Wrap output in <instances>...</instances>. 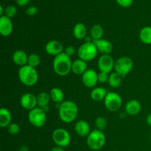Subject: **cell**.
<instances>
[{
	"label": "cell",
	"instance_id": "60d3db41",
	"mask_svg": "<svg viewBox=\"0 0 151 151\" xmlns=\"http://www.w3.org/2000/svg\"><path fill=\"white\" fill-rule=\"evenodd\" d=\"M150 142H151V133H150Z\"/></svg>",
	"mask_w": 151,
	"mask_h": 151
},
{
	"label": "cell",
	"instance_id": "52a82bcc",
	"mask_svg": "<svg viewBox=\"0 0 151 151\" xmlns=\"http://www.w3.org/2000/svg\"><path fill=\"white\" fill-rule=\"evenodd\" d=\"M134 66V62L132 59L127 56H123L115 61V72L119 74L122 78H125L128 74L131 72Z\"/></svg>",
	"mask_w": 151,
	"mask_h": 151
},
{
	"label": "cell",
	"instance_id": "1f68e13d",
	"mask_svg": "<svg viewBox=\"0 0 151 151\" xmlns=\"http://www.w3.org/2000/svg\"><path fill=\"white\" fill-rule=\"evenodd\" d=\"M116 1L119 6L127 8L132 5L134 0H116Z\"/></svg>",
	"mask_w": 151,
	"mask_h": 151
},
{
	"label": "cell",
	"instance_id": "d6986e66",
	"mask_svg": "<svg viewBox=\"0 0 151 151\" xmlns=\"http://www.w3.org/2000/svg\"><path fill=\"white\" fill-rule=\"evenodd\" d=\"M86 62L78 58L72 62V72L75 75H83L87 70Z\"/></svg>",
	"mask_w": 151,
	"mask_h": 151
},
{
	"label": "cell",
	"instance_id": "7c38bea8",
	"mask_svg": "<svg viewBox=\"0 0 151 151\" xmlns=\"http://www.w3.org/2000/svg\"><path fill=\"white\" fill-rule=\"evenodd\" d=\"M20 104L23 109L31 111L38 106L37 97L32 93H25L20 98Z\"/></svg>",
	"mask_w": 151,
	"mask_h": 151
},
{
	"label": "cell",
	"instance_id": "484cf974",
	"mask_svg": "<svg viewBox=\"0 0 151 151\" xmlns=\"http://www.w3.org/2000/svg\"><path fill=\"white\" fill-rule=\"evenodd\" d=\"M103 34H104V30H103V27L100 26V24L93 25L90 29V35L92 41L102 39Z\"/></svg>",
	"mask_w": 151,
	"mask_h": 151
},
{
	"label": "cell",
	"instance_id": "6da1fadb",
	"mask_svg": "<svg viewBox=\"0 0 151 151\" xmlns=\"http://www.w3.org/2000/svg\"><path fill=\"white\" fill-rule=\"evenodd\" d=\"M59 117L65 123L73 122L78 115V108L76 103L70 100H65L59 106Z\"/></svg>",
	"mask_w": 151,
	"mask_h": 151
},
{
	"label": "cell",
	"instance_id": "8fae6325",
	"mask_svg": "<svg viewBox=\"0 0 151 151\" xmlns=\"http://www.w3.org/2000/svg\"><path fill=\"white\" fill-rule=\"evenodd\" d=\"M82 82L87 88H94L98 83V74L94 69H87L82 75Z\"/></svg>",
	"mask_w": 151,
	"mask_h": 151
},
{
	"label": "cell",
	"instance_id": "f546056e",
	"mask_svg": "<svg viewBox=\"0 0 151 151\" xmlns=\"http://www.w3.org/2000/svg\"><path fill=\"white\" fill-rule=\"evenodd\" d=\"M16 13H17V8L14 5L7 6L4 10V16L10 18V19L14 17Z\"/></svg>",
	"mask_w": 151,
	"mask_h": 151
},
{
	"label": "cell",
	"instance_id": "8992f818",
	"mask_svg": "<svg viewBox=\"0 0 151 151\" xmlns=\"http://www.w3.org/2000/svg\"><path fill=\"white\" fill-rule=\"evenodd\" d=\"M28 120L35 128H42L47 122L46 111L40 107L35 108L28 113Z\"/></svg>",
	"mask_w": 151,
	"mask_h": 151
},
{
	"label": "cell",
	"instance_id": "603a6c76",
	"mask_svg": "<svg viewBox=\"0 0 151 151\" xmlns=\"http://www.w3.org/2000/svg\"><path fill=\"white\" fill-rule=\"evenodd\" d=\"M50 97H51V100L56 103H62L64 101V94L63 91H62L60 88L55 87V88H52L50 91Z\"/></svg>",
	"mask_w": 151,
	"mask_h": 151
},
{
	"label": "cell",
	"instance_id": "ab89813d",
	"mask_svg": "<svg viewBox=\"0 0 151 151\" xmlns=\"http://www.w3.org/2000/svg\"><path fill=\"white\" fill-rule=\"evenodd\" d=\"M3 12H4V10H3V7L2 6H0V15L1 16H3Z\"/></svg>",
	"mask_w": 151,
	"mask_h": 151
},
{
	"label": "cell",
	"instance_id": "cb8c5ba5",
	"mask_svg": "<svg viewBox=\"0 0 151 151\" xmlns=\"http://www.w3.org/2000/svg\"><path fill=\"white\" fill-rule=\"evenodd\" d=\"M139 39L143 44H151V27H144L139 32Z\"/></svg>",
	"mask_w": 151,
	"mask_h": 151
},
{
	"label": "cell",
	"instance_id": "e0dca14e",
	"mask_svg": "<svg viewBox=\"0 0 151 151\" xmlns=\"http://www.w3.org/2000/svg\"><path fill=\"white\" fill-rule=\"evenodd\" d=\"M125 112L128 115L135 116L138 114L142 109L141 103L137 100H131L125 105Z\"/></svg>",
	"mask_w": 151,
	"mask_h": 151
},
{
	"label": "cell",
	"instance_id": "d4e9b609",
	"mask_svg": "<svg viewBox=\"0 0 151 151\" xmlns=\"http://www.w3.org/2000/svg\"><path fill=\"white\" fill-rule=\"evenodd\" d=\"M50 100H51V97H50V94L49 93L41 92L37 96V104H38V107L44 109V108L47 107L50 103Z\"/></svg>",
	"mask_w": 151,
	"mask_h": 151
},
{
	"label": "cell",
	"instance_id": "44dd1931",
	"mask_svg": "<svg viewBox=\"0 0 151 151\" xmlns=\"http://www.w3.org/2000/svg\"><path fill=\"white\" fill-rule=\"evenodd\" d=\"M12 121V114L8 109L1 108L0 109V126L1 128L7 127Z\"/></svg>",
	"mask_w": 151,
	"mask_h": 151
},
{
	"label": "cell",
	"instance_id": "9c48e42d",
	"mask_svg": "<svg viewBox=\"0 0 151 151\" xmlns=\"http://www.w3.org/2000/svg\"><path fill=\"white\" fill-rule=\"evenodd\" d=\"M52 140L58 146L66 147L71 142V136L69 133L64 128H57L52 133Z\"/></svg>",
	"mask_w": 151,
	"mask_h": 151
},
{
	"label": "cell",
	"instance_id": "f35d334b",
	"mask_svg": "<svg viewBox=\"0 0 151 151\" xmlns=\"http://www.w3.org/2000/svg\"><path fill=\"white\" fill-rule=\"evenodd\" d=\"M20 151H29L27 146H22L20 148Z\"/></svg>",
	"mask_w": 151,
	"mask_h": 151
},
{
	"label": "cell",
	"instance_id": "4316f807",
	"mask_svg": "<svg viewBox=\"0 0 151 151\" xmlns=\"http://www.w3.org/2000/svg\"><path fill=\"white\" fill-rule=\"evenodd\" d=\"M109 86L112 88H117L121 85L122 83V77L117 74L116 72H112L109 75Z\"/></svg>",
	"mask_w": 151,
	"mask_h": 151
},
{
	"label": "cell",
	"instance_id": "d590c367",
	"mask_svg": "<svg viewBox=\"0 0 151 151\" xmlns=\"http://www.w3.org/2000/svg\"><path fill=\"white\" fill-rule=\"evenodd\" d=\"M16 2L20 7H24L29 2V0H16Z\"/></svg>",
	"mask_w": 151,
	"mask_h": 151
},
{
	"label": "cell",
	"instance_id": "2e32d148",
	"mask_svg": "<svg viewBox=\"0 0 151 151\" xmlns=\"http://www.w3.org/2000/svg\"><path fill=\"white\" fill-rule=\"evenodd\" d=\"M75 132L81 137H87L90 134V125L86 121L79 120L75 123Z\"/></svg>",
	"mask_w": 151,
	"mask_h": 151
},
{
	"label": "cell",
	"instance_id": "74e56055",
	"mask_svg": "<svg viewBox=\"0 0 151 151\" xmlns=\"http://www.w3.org/2000/svg\"><path fill=\"white\" fill-rule=\"evenodd\" d=\"M146 122H147V125H149V126L151 127V114L148 115V116H147V119H146Z\"/></svg>",
	"mask_w": 151,
	"mask_h": 151
},
{
	"label": "cell",
	"instance_id": "ffe728a7",
	"mask_svg": "<svg viewBox=\"0 0 151 151\" xmlns=\"http://www.w3.org/2000/svg\"><path fill=\"white\" fill-rule=\"evenodd\" d=\"M73 35L76 39L82 40L86 38L87 28L83 23H77L73 28Z\"/></svg>",
	"mask_w": 151,
	"mask_h": 151
},
{
	"label": "cell",
	"instance_id": "e575fe53",
	"mask_svg": "<svg viewBox=\"0 0 151 151\" xmlns=\"http://www.w3.org/2000/svg\"><path fill=\"white\" fill-rule=\"evenodd\" d=\"M64 52L66 53L68 56L71 57V56H73L76 53V49H75L73 46H68V47L65 49Z\"/></svg>",
	"mask_w": 151,
	"mask_h": 151
},
{
	"label": "cell",
	"instance_id": "4fadbf2b",
	"mask_svg": "<svg viewBox=\"0 0 151 151\" xmlns=\"http://www.w3.org/2000/svg\"><path fill=\"white\" fill-rule=\"evenodd\" d=\"M45 51L50 55L57 56L63 52V47L60 42L56 40H52L47 42L45 46Z\"/></svg>",
	"mask_w": 151,
	"mask_h": 151
},
{
	"label": "cell",
	"instance_id": "7402d4cb",
	"mask_svg": "<svg viewBox=\"0 0 151 151\" xmlns=\"http://www.w3.org/2000/svg\"><path fill=\"white\" fill-rule=\"evenodd\" d=\"M107 93L106 88H103V87L94 88L91 91V100L95 102L103 101L106 98Z\"/></svg>",
	"mask_w": 151,
	"mask_h": 151
},
{
	"label": "cell",
	"instance_id": "ba28073f",
	"mask_svg": "<svg viewBox=\"0 0 151 151\" xmlns=\"http://www.w3.org/2000/svg\"><path fill=\"white\" fill-rule=\"evenodd\" d=\"M106 109L111 112H116L120 109L122 105V97L119 94L114 91L107 93L106 98L103 100Z\"/></svg>",
	"mask_w": 151,
	"mask_h": 151
},
{
	"label": "cell",
	"instance_id": "9a60e30c",
	"mask_svg": "<svg viewBox=\"0 0 151 151\" xmlns=\"http://www.w3.org/2000/svg\"><path fill=\"white\" fill-rule=\"evenodd\" d=\"M97 47V50L102 55H110L113 50V44L106 39H99L92 41Z\"/></svg>",
	"mask_w": 151,
	"mask_h": 151
},
{
	"label": "cell",
	"instance_id": "7a4b0ae2",
	"mask_svg": "<svg viewBox=\"0 0 151 151\" xmlns=\"http://www.w3.org/2000/svg\"><path fill=\"white\" fill-rule=\"evenodd\" d=\"M72 62L69 56L63 52L53 60V69L59 76H66L72 71Z\"/></svg>",
	"mask_w": 151,
	"mask_h": 151
},
{
	"label": "cell",
	"instance_id": "83f0119b",
	"mask_svg": "<svg viewBox=\"0 0 151 151\" xmlns=\"http://www.w3.org/2000/svg\"><path fill=\"white\" fill-rule=\"evenodd\" d=\"M40 63H41V58L38 55L35 54V53L29 55L28 57L27 65L33 68H36L37 66H39Z\"/></svg>",
	"mask_w": 151,
	"mask_h": 151
},
{
	"label": "cell",
	"instance_id": "277c9868",
	"mask_svg": "<svg viewBox=\"0 0 151 151\" xmlns=\"http://www.w3.org/2000/svg\"><path fill=\"white\" fill-rule=\"evenodd\" d=\"M106 142V137L103 131L95 129L91 131L87 137L86 144L90 149L99 150L103 148Z\"/></svg>",
	"mask_w": 151,
	"mask_h": 151
},
{
	"label": "cell",
	"instance_id": "3957f363",
	"mask_svg": "<svg viewBox=\"0 0 151 151\" xmlns=\"http://www.w3.org/2000/svg\"><path fill=\"white\" fill-rule=\"evenodd\" d=\"M19 81L27 86H32L38 82V75L35 68L26 65L20 67L18 72Z\"/></svg>",
	"mask_w": 151,
	"mask_h": 151
},
{
	"label": "cell",
	"instance_id": "8d00e7d4",
	"mask_svg": "<svg viewBox=\"0 0 151 151\" xmlns=\"http://www.w3.org/2000/svg\"><path fill=\"white\" fill-rule=\"evenodd\" d=\"M51 151H65L64 147H60V146L55 145V147H53L51 149Z\"/></svg>",
	"mask_w": 151,
	"mask_h": 151
},
{
	"label": "cell",
	"instance_id": "f1b7e54d",
	"mask_svg": "<svg viewBox=\"0 0 151 151\" xmlns=\"http://www.w3.org/2000/svg\"><path fill=\"white\" fill-rule=\"evenodd\" d=\"M95 125L97 130L103 131L107 127V120L103 116H98L95 119Z\"/></svg>",
	"mask_w": 151,
	"mask_h": 151
},
{
	"label": "cell",
	"instance_id": "836d02e7",
	"mask_svg": "<svg viewBox=\"0 0 151 151\" xmlns=\"http://www.w3.org/2000/svg\"><path fill=\"white\" fill-rule=\"evenodd\" d=\"M38 8L36 7H35V6H30V7H29L26 10V14L29 16H35V15H36L38 13Z\"/></svg>",
	"mask_w": 151,
	"mask_h": 151
},
{
	"label": "cell",
	"instance_id": "30bf717a",
	"mask_svg": "<svg viewBox=\"0 0 151 151\" xmlns=\"http://www.w3.org/2000/svg\"><path fill=\"white\" fill-rule=\"evenodd\" d=\"M115 61L110 55H102L97 61V67L102 72L109 74L114 69Z\"/></svg>",
	"mask_w": 151,
	"mask_h": 151
},
{
	"label": "cell",
	"instance_id": "5bb4252c",
	"mask_svg": "<svg viewBox=\"0 0 151 151\" xmlns=\"http://www.w3.org/2000/svg\"><path fill=\"white\" fill-rule=\"evenodd\" d=\"M13 26L11 19L3 15L0 17V33L2 36L7 37L11 35Z\"/></svg>",
	"mask_w": 151,
	"mask_h": 151
},
{
	"label": "cell",
	"instance_id": "ac0fdd59",
	"mask_svg": "<svg viewBox=\"0 0 151 151\" xmlns=\"http://www.w3.org/2000/svg\"><path fill=\"white\" fill-rule=\"evenodd\" d=\"M28 57L29 56L27 55L23 50H17L14 52L13 55V60L16 65L19 66L20 67L27 65Z\"/></svg>",
	"mask_w": 151,
	"mask_h": 151
},
{
	"label": "cell",
	"instance_id": "d6a6232c",
	"mask_svg": "<svg viewBox=\"0 0 151 151\" xmlns=\"http://www.w3.org/2000/svg\"><path fill=\"white\" fill-rule=\"evenodd\" d=\"M109 74L100 72L98 74V82H100V83H105L109 81Z\"/></svg>",
	"mask_w": 151,
	"mask_h": 151
},
{
	"label": "cell",
	"instance_id": "4dcf8cb0",
	"mask_svg": "<svg viewBox=\"0 0 151 151\" xmlns=\"http://www.w3.org/2000/svg\"><path fill=\"white\" fill-rule=\"evenodd\" d=\"M7 131L10 135H16L20 131V127L17 123L15 122H11L10 125L7 126Z\"/></svg>",
	"mask_w": 151,
	"mask_h": 151
},
{
	"label": "cell",
	"instance_id": "5b68a950",
	"mask_svg": "<svg viewBox=\"0 0 151 151\" xmlns=\"http://www.w3.org/2000/svg\"><path fill=\"white\" fill-rule=\"evenodd\" d=\"M97 53L98 50L93 41H86L78 50V58L86 62L94 60L97 57Z\"/></svg>",
	"mask_w": 151,
	"mask_h": 151
}]
</instances>
